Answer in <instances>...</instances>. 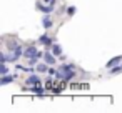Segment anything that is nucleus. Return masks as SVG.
I'll use <instances>...</instances> for the list:
<instances>
[{
	"label": "nucleus",
	"instance_id": "nucleus-1",
	"mask_svg": "<svg viewBox=\"0 0 122 113\" xmlns=\"http://www.w3.org/2000/svg\"><path fill=\"white\" fill-rule=\"evenodd\" d=\"M74 77H75V67H74L72 63H64V65H60V68H59V78H60V80L70 81Z\"/></svg>",
	"mask_w": 122,
	"mask_h": 113
},
{
	"label": "nucleus",
	"instance_id": "nucleus-2",
	"mask_svg": "<svg viewBox=\"0 0 122 113\" xmlns=\"http://www.w3.org/2000/svg\"><path fill=\"white\" fill-rule=\"evenodd\" d=\"M39 43L47 45V47H52V45L55 43V40H54V37H49L47 33H44V35H40V37H39Z\"/></svg>",
	"mask_w": 122,
	"mask_h": 113
},
{
	"label": "nucleus",
	"instance_id": "nucleus-3",
	"mask_svg": "<svg viewBox=\"0 0 122 113\" xmlns=\"http://www.w3.org/2000/svg\"><path fill=\"white\" fill-rule=\"evenodd\" d=\"M39 55V50L35 48V47H27L25 50H24V57L29 60V58H35Z\"/></svg>",
	"mask_w": 122,
	"mask_h": 113
},
{
	"label": "nucleus",
	"instance_id": "nucleus-4",
	"mask_svg": "<svg viewBox=\"0 0 122 113\" xmlns=\"http://www.w3.org/2000/svg\"><path fill=\"white\" fill-rule=\"evenodd\" d=\"M17 80V73H14V75H2L0 77V85H9V83H12V81H15Z\"/></svg>",
	"mask_w": 122,
	"mask_h": 113
},
{
	"label": "nucleus",
	"instance_id": "nucleus-5",
	"mask_svg": "<svg viewBox=\"0 0 122 113\" xmlns=\"http://www.w3.org/2000/svg\"><path fill=\"white\" fill-rule=\"evenodd\" d=\"M44 62L49 63V65H55V63H57V57H55L52 52H45V53H44Z\"/></svg>",
	"mask_w": 122,
	"mask_h": 113
},
{
	"label": "nucleus",
	"instance_id": "nucleus-6",
	"mask_svg": "<svg viewBox=\"0 0 122 113\" xmlns=\"http://www.w3.org/2000/svg\"><path fill=\"white\" fill-rule=\"evenodd\" d=\"M45 90H47V88H45V86H42V83H37V85H34L29 91H32V93H35V95H40V96H42Z\"/></svg>",
	"mask_w": 122,
	"mask_h": 113
},
{
	"label": "nucleus",
	"instance_id": "nucleus-7",
	"mask_svg": "<svg viewBox=\"0 0 122 113\" xmlns=\"http://www.w3.org/2000/svg\"><path fill=\"white\" fill-rule=\"evenodd\" d=\"M122 62V55H117V57H114V58H110L107 63H105V67L107 68H112V67H115V65H119Z\"/></svg>",
	"mask_w": 122,
	"mask_h": 113
},
{
	"label": "nucleus",
	"instance_id": "nucleus-8",
	"mask_svg": "<svg viewBox=\"0 0 122 113\" xmlns=\"http://www.w3.org/2000/svg\"><path fill=\"white\" fill-rule=\"evenodd\" d=\"M37 10H40V12H44V14H52V12H54V7H49V5L39 2V4H37Z\"/></svg>",
	"mask_w": 122,
	"mask_h": 113
},
{
	"label": "nucleus",
	"instance_id": "nucleus-9",
	"mask_svg": "<svg viewBox=\"0 0 122 113\" xmlns=\"http://www.w3.org/2000/svg\"><path fill=\"white\" fill-rule=\"evenodd\" d=\"M42 25H44V28H50V27L54 25V20H52L50 14H45V17H44V20H42Z\"/></svg>",
	"mask_w": 122,
	"mask_h": 113
},
{
	"label": "nucleus",
	"instance_id": "nucleus-10",
	"mask_svg": "<svg viewBox=\"0 0 122 113\" xmlns=\"http://www.w3.org/2000/svg\"><path fill=\"white\" fill-rule=\"evenodd\" d=\"M25 83L27 85H37V83H40V77L39 75H30V77H27Z\"/></svg>",
	"mask_w": 122,
	"mask_h": 113
},
{
	"label": "nucleus",
	"instance_id": "nucleus-11",
	"mask_svg": "<svg viewBox=\"0 0 122 113\" xmlns=\"http://www.w3.org/2000/svg\"><path fill=\"white\" fill-rule=\"evenodd\" d=\"M50 52H52L55 57H60V55H62V47H60L59 43H54L52 48H50Z\"/></svg>",
	"mask_w": 122,
	"mask_h": 113
},
{
	"label": "nucleus",
	"instance_id": "nucleus-12",
	"mask_svg": "<svg viewBox=\"0 0 122 113\" xmlns=\"http://www.w3.org/2000/svg\"><path fill=\"white\" fill-rule=\"evenodd\" d=\"M47 65H49V63H45V62H44V63H37L35 68H37L39 73H45V72H49V67H47Z\"/></svg>",
	"mask_w": 122,
	"mask_h": 113
},
{
	"label": "nucleus",
	"instance_id": "nucleus-13",
	"mask_svg": "<svg viewBox=\"0 0 122 113\" xmlns=\"http://www.w3.org/2000/svg\"><path fill=\"white\" fill-rule=\"evenodd\" d=\"M17 47H19V43H17L15 40H7V48H9V50H15Z\"/></svg>",
	"mask_w": 122,
	"mask_h": 113
},
{
	"label": "nucleus",
	"instance_id": "nucleus-14",
	"mask_svg": "<svg viewBox=\"0 0 122 113\" xmlns=\"http://www.w3.org/2000/svg\"><path fill=\"white\" fill-rule=\"evenodd\" d=\"M75 10H77V9H75L74 5H70V7H67V10H65V12H67V15H69V17H74V15H75Z\"/></svg>",
	"mask_w": 122,
	"mask_h": 113
},
{
	"label": "nucleus",
	"instance_id": "nucleus-15",
	"mask_svg": "<svg viewBox=\"0 0 122 113\" xmlns=\"http://www.w3.org/2000/svg\"><path fill=\"white\" fill-rule=\"evenodd\" d=\"M52 78H59V70H55V68H49V72H47Z\"/></svg>",
	"mask_w": 122,
	"mask_h": 113
},
{
	"label": "nucleus",
	"instance_id": "nucleus-16",
	"mask_svg": "<svg viewBox=\"0 0 122 113\" xmlns=\"http://www.w3.org/2000/svg\"><path fill=\"white\" fill-rule=\"evenodd\" d=\"M110 72H112L114 75H115V73H120V72H122V65H115V67H112Z\"/></svg>",
	"mask_w": 122,
	"mask_h": 113
},
{
	"label": "nucleus",
	"instance_id": "nucleus-17",
	"mask_svg": "<svg viewBox=\"0 0 122 113\" xmlns=\"http://www.w3.org/2000/svg\"><path fill=\"white\" fill-rule=\"evenodd\" d=\"M7 72H9L7 65H5V63H2V65H0V75H7Z\"/></svg>",
	"mask_w": 122,
	"mask_h": 113
},
{
	"label": "nucleus",
	"instance_id": "nucleus-18",
	"mask_svg": "<svg viewBox=\"0 0 122 113\" xmlns=\"http://www.w3.org/2000/svg\"><path fill=\"white\" fill-rule=\"evenodd\" d=\"M42 4H45L49 7H55V0H42Z\"/></svg>",
	"mask_w": 122,
	"mask_h": 113
}]
</instances>
